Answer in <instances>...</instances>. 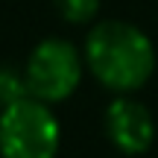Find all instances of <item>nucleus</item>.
I'll return each instance as SVG.
<instances>
[{
  "label": "nucleus",
  "instance_id": "obj_1",
  "mask_svg": "<svg viewBox=\"0 0 158 158\" xmlns=\"http://www.w3.org/2000/svg\"><path fill=\"white\" fill-rule=\"evenodd\" d=\"M85 64L108 91L129 94L155 73V47L129 21H100L85 38Z\"/></svg>",
  "mask_w": 158,
  "mask_h": 158
},
{
  "label": "nucleus",
  "instance_id": "obj_2",
  "mask_svg": "<svg viewBox=\"0 0 158 158\" xmlns=\"http://www.w3.org/2000/svg\"><path fill=\"white\" fill-rule=\"evenodd\" d=\"M59 141L50 102L23 97L0 108V158H56Z\"/></svg>",
  "mask_w": 158,
  "mask_h": 158
},
{
  "label": "nucleus",
  "instance_id": "obj_3",
  "mask_svg": "<svg viewBox=\"0 0 158 158\" xmlns=\"http://www.w3.org/2000/svg\"><path fill=\"white\" fill-rule=\"evenodd\" d=\"M85 56L64 38H44L29 53L23 76H27L29 97L44 102H62L82 82Z\"/></svg>",
  "mask_w": 158,
  "mask_h": 158
},
{
  "label": "nucleus",
  "instance_id": "obj_4",
  "mask_svg": "<svg viewBox=\"0 0 158 158\" xmlns=\"http://www.w3.org/2000/svg\"><path fill=\"white\" fill-rule=\"evenodd\" d=\"M106 135L120 152L141 155L152 147L155 123L143 102L132 97H114L106 108Z\"/></svg>",
  "mask_w": 158,
  "mask_h": 158
},
{
  "label": "nucleus",
  "instance_id": "obj_5",
  "mask_svg": "<svg viewBox=\"0 0 158 158\" xmlns=\"http://www.w3.org/2000/svg\"><path fill=\"white\" fill-rule=\"evenodd\" d=\"M53 6L68 23H88L100 12V0H53Z\"/></svg>",
  "mask_w": 158,
  "mask_h": 158
},
{
  "label": "nucleus",
  "instance_id": "obj_6",
  "mask_svg": "<svg viewBox=\"0 0 158 158\" xmlns=\"http://www.w3.org/2000/svg\"><path fill=\"white\" fill-rule=\"evenodd\" d=\"M23 97H29L27 76L12 68H0V106H9L15 100H23Z\"/></svg>",
  "mask_w": 158,
  "mask_h": 158
}]
</instances>
